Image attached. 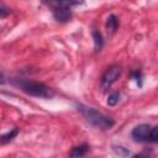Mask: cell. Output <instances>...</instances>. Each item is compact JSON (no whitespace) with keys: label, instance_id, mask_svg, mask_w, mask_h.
Masks as SVG:
<instances>
[{"label":"cell","instance_id":"cell-11","mask_svg":"<svg viewBox=\"0 0 158 158\" xmlns=\"http://www.w3.org/2000/svg\"><path fill=\"white\" fill-rule=\"evenodd\" d=\"M120 98H121V95H120V93H117V91L110 94L109 98H107V105H109V106H115V105H117L118 101H120Z\"/></svg>","mask_w":158,"mask_h":158},{"label":"cell","instance_id":"cell-6","mask_svg":"<svg viewBox=\"0 0 158 158\" xmlns=\"http://www.w3.org/2000/svg\"><path fill=\"white\" fill-rule=\"evenodd\" d=\"M52 12H53V17L58 22H68L72 19L70 9H57V10H52Z\"/></svg>","mask_w":158,"mask_h":158},{"label":"cell","instance_id":"cell-14","mask_svg":"<svg viewBox=\"0 0 158 158\" xmlns=\"http://www.w3.org/2000/svg\"><path fill=\"white\" fill-rule=\"evenodd\" d=\"M114 151H115L117 154H121V156H128V154H130V152H128L127 149H125L123 147H121V146H115V147H114Z\"/></svg>","mask_w":158,"mask_h":158},{"label":"cell","instance_id":"cell-10","mask_svg":"<svg viewBox=\"0 0 158 158\" xmlns=\"http://www.w3.org/2000/svg\"><path fill=\"white\" fill-rule=\"evenodd\" d=\"M17 133H19V128H12V130L9 131L7 133H4V135L1 136V143L5 144V143L10 142L11 139H14V138L17 136Z\"/></svg>","mask_w":158,"mask_h":158},{"label":"cell","instance_id":"cell-15","mask_svg":"<svg viewBox=\"0 0 158 158\" xmlns=\"http://www.w3.org/2000/svg\"><path fill=\"white\" fill-rule=\"evenodd\" d=\"M7 15H10V10L6 9L4 5H1V7H0V17L1 19H5Z\"/></svg>","mask_w":158,"mask_h":158},{"label":"cell","instance_id":"cell-13","mask_svg":"<svg viewBox=\"0 0 158 158\" xmlns=\"http://www.w3.org/2000/svg\"><path fill=\"white\" fill-rule=\"evenodd\" d=\"M131 77H132V79L136 80V83H137L138 86H142V73H141L139 70H135V72H132Z\"/></svg>","mask_w":158,"mask_h":158},{"label":"cell","instance_id":"cell-12","mask_svg":"<svg viewBox=\"0 0 158 158\" xmlns=\"http://www.w3.org/2000/svg\"><path fill=\"white\" fill-rule=\"evenodd\" d=\"M149 142L151 143H157L158 142V126H152L151 130V136H149Z\"/></svg>","mask_w":158,"mask_h":158},{"label":"cell","instance_id":"cell-8","mask_svg":"<svg viewBox=\"0 0 158 158\" xmlns=\"http://www.w3.org/2000/svg\"><path fill=\"white\" fill-rule=\"evenodd\" d=\"M89 151V146L83 143V144H79V146H75L72 148V152H70V157H83L88 153Z\"/></svg>","mask_w":158,"mask_h":158},{"label":"cell","instance_id":"cell-5","mask_svg":"<svg viewBox=\"0 0 158 158\" xmlns=\"http://www.w3.org/2000/svg\"><path fill=\"white\" fill-rule=\"evenodd\" d=\"M42 2L52 10H57V9H70L73 6L81 5L84 4V0H42Z\"/></svg>","mask_w":158,"mask_h":158},{"label":"cell","instance_id":"cell-2","mask_svg":"<svg viewBox=\"0 0 158 158\" xmlns=\"http://www.w3.org/2000/svg\"><path fill=\"white\" fill-rule=\"evenodd\" d=\"M12 84L31 96L49 99L54 95V90L43 83L31 81V80H25V79H15V80H12Z\"/></svg>","mask_w":158,"mask_h":158},{"label":"cell","instance_id":"cell-1","mask_svg":"<svg viewBox=\"0 0 158 158\" xmlns=\"http://www.w3.org/2000/svg\"><path fill=\"white\" fill-rule=\"evenodd\" d=\"M75 107L85 117V120L88 122H90L91 125H94L95 127H99L101 130H110L115 125V121L111 117L105 116L104 114L99 112L94 107H89L83 104H77Z\"/></svg>","mask_w":158,"mask_h":158},{"label":"cell","instance_id":"cell-9","mask_svg":"<svg viewBox=\"0 0 158 158\" xmlns=\"http://www.w3.org/2000/svg\"><path fill=\"white\" fill-rule=\"evenodd\" d=\"M106 27L111 33H115L118 27V19L115 15H110L106 20Z\"/></svg>","mask_w":158,"mask_h":158},{"label":"cell","instance_id":"cell-4","mask_svg":"<svg viewBox=\"0 0 158 158\" xmlns=\"http://www.w3.org/2000/svg\"><path fill=\"white\" fill-rule=\"evenodd\" d=\"M151 130H152V126L151 125H148V123H141V125L136 126L132 130L131 136H132L133 141H136V142H149Z\"/></svg>","mask_w":158,"mask_h":158},{"label":"cell","instance_id":"cell-3","mask_svg":"<svg viewBox=\"0 0 158 158\" xmlns=\"http://www.w3.org/2000/svg\"><path fill=\"white\" fill-rule=\"evenodd\" d=\"M121 73H122V69H121L120 65H116L115 64V65L109 67L105 70V73L102 74L101 79H100V86H101V89L104 91L107 90V89H110L111 85L114 83H116L117 79L121 77Z\"/></svg>","mask_w":158,"mask_h":158},{"label":"cell","instance_id":"cell-7","mask_svg":"<svg viewBox=\"0 0 158 158\" xmlns=\"http://www.w3.org/2000/svg\"><path fill=\"white\" fill-rule=\"evenodd\" d=\"M93 35V40H94V48H95V52H100L102 46H104V38H102V35L100 31L98 30H93L91 32Z\"/></svg>","mask_w":158,"mask_h":158}]
</instances>
